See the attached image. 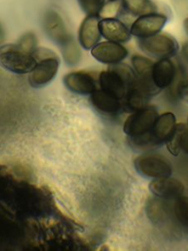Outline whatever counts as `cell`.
Segmentation results:
<instances>
[{
    "instance_id": "ffe728a7",
    "label": "cell",
    "mask_w": 188,
    "mask_h": 251,
    "mask_svg": "<svg viewBox=\"0 0 188 251\" xmlns=\"http://www.w3.org/2000/svg\"><path fill=\"white\" fill-rule=\"evenodd\" d=\"M62 52L66 62L69 64H75L79 59V50L76 44L72 41V38L62 46Z\"/></svg>"
},
{
    "instance_id": "7a4b0ae2",
    "label": "cell",
    "mask_w": 188,
    "mask_h": 251,
    "mask_svg": "<svg viewBox=\"0 0 188 251\" xmlns=\"http://www.w3.org/2000/svg\"><path fill=\"white\" fill-rule=\"evenodd\" d=\"M37 61L30 53L18 48L17 44H7L0 47V65L14 74H29Z\"/></svg>"
},
{
    "instance_id": "4316f807",
    "label": "cell",
    "mask_w": 188,
    "mask_h": 251,
    "mask_svg": "<svg viewBox=\"0 0 188 251\" xmlns=\"http://www.w3.org/2000/svg\"><path fill=\"white\" fill-rule=\"evenodd\" d=\"M187 125H188V118H187Z\"/></svg>"
},
{
    "instance_id": "7402d4cb",
    "label": "cell",
    "mask_w": 188,
    "mask_h": 251,
    "mask_svg": "<svg viewBox=\"0 0 188 251\" xmlns=\"http://www.w3.org/2000/svg\"><path fill=\"white\" fill-rule=\"evenodd\" d=\"M105 0H77L80 8L87 15H99Z\"/></svg>"
},
{
    "instance_id": "8992f818",
    "label": "cell",
    "mask_w": 188,
    "mask_h": 251,
    "mask_svg": "<svg viewBox=\"0 0 188 251\" xmlns=\"http://www.w3.org/2000/svg\"><path fill=\"white\" fill-rule=\"evenodd\" d=\"M167 22L164 14L154 13L137 17L130 26L131 35L137 38H145L159 33Z\"/></svg>"
},
{
    "instance_id": "8fae6325",
    "label": "cell",
    "mask_w": 188,
    "mask_h": 251,
    "mask_svg": "<svg viewBox=\"0 0 188 251\" xmlns=\"http://www.w3.org/2000/svg\"><path fill=\"white\" fill-rule=\"evenodd\" d=\"M100 17L97 15H87L82 21L78 29V41L82 48L91 50L101 39L99 29Z\"/></svg>"
},
{
    "instance_id": "5b68a950",
    "label": "cell",
    "mask_w": 188,
    "mask_h": 251,
    "mask_svg": "<svg viewBox=\"0 0 188 251\" xmlns=\"http://www.w3.org/2000/svg\"><path fill=\"white\" fill-rule=\"evenodd\" d=\"M134 168L142 176L153 179L167 177L172 174L170 162L159 154L138 156L134 160Z\"/></svg>"
},
{
    "instance_id": "484cf974",
    "label": "cell",
    "mask_w": 188,
    "mask_h": 251,
    "mask_svg": "<svg viewBox=\"0 0 188 251\" xmlns=\"http://www.w3.org/2000/svg\"><path fill=\"white\" fill-rule=\"evenodd\" d=\"M184 28L186 30V33L188 34V18L185 19V21H184Z\"/></svg>"
},
{
    "instance_id": "7c38bea8",
    "label": "cell",
    "mask_w": 188,
    "mask_h": 251,
    "mask_svg": "<svg viewBox=\"0 0 188 251\" xmlns=\"http://www.w3.org/2000/svg\"><path fill=\"white\" fill-rule=\"evenodd\" d=\"M64 84L70 91L79 95H88L96 90L94 78L85 72H72L64 76Z\"/></svg>"
},
{
    "instance_id": "2e32d148",
    "label": "cell",
    "mask_w": 188,
    "mask_h": 251,
    "mask_svg": "<svg viewBox=\"0 0 188 251\" xmlns=\"http://www.w3.org/2000/svg\"><path fill=\"white\" fill-rule=\"evenodd\" d=\"M90 100L93 107L105 114H115L121 107L120 99L106 92L103 89H96L90 94Z\"/></svg>"
},
{
    "instance_id": "6da1fadb",
    "label": "cell",
    "mask_w": 188,
    "mask_h": 251,
    "mask_svg": "<svg viewBox=\"0 0 188 251\" xmlns=\"http://www.w3.org/2000/svg\"><path fill=\"white\" fill-rule=\"evenodd\" d=\"M127 66L120 69L103 71L99 75V84L101 89L116 96L118 99L125 98V95L132 85L135 74Z\"/></svg>"
},
{
    "instance_id": "3957f363",
    "label": "cell",
    "mask_w": 188,
    "mask_h": 251,
    "mask_svg": "<svg viewBox=\"0 0 188 251\" xmlns=\"http://www.w3.org/2000/svg\"><path fill=\"white\" fill-rule=\"evenodd\" d=\"M138 45L146 55L159 60L173 57L179 49L178 42L173 36L160 32L149 37L139 38Z\"/></svg>"
},
{
    "instance_id": "277c9868",
    "label": "cell",
    "mask_w": 188,
    "mask_h": 251,
    "mask_svg": "<svg viewBox=\"0 0 188 251\" xmlns=\"http://www.w3.org/2000/svg\"><path fill=\"white\" fill-rule=\"evenodd\" d=\"M159 117L154 107H144L134 111L124 122L123 132L131 139L144 136L152 131L154 124Z\"/></svg>"
},
{
    "instance_id": "ac0fdd59",
    "label": "cell",
    "mask_w": 188,
    "mask_h": 251,
    "mask_svg": "<svg viewBox=\"0 0 188 251\" xmlns=\"http://www.w3.org/2000/svg\"><path fill=\"white\" fill-rule=\"evenodd\" d=\"M121 6L126 13L135 17L158 13L159 9L154 0H121Z\"/></svg>"
},
{
    "instance_id": "603a6c76",
    "label": "cell",
    "mask_w": 188,
    "mask_h": 251,
    "mask_svg": "<svg viewBox=\"0 0 188 251\" xmlns=\"http://www.w3.org/2000/svg\"><path fill=\"white\" fill-rule=\"evenodd\" d=\"M118 4L116 1H111V3L104 4L101 11L99 12L100 18H115L118 11Z\"/></svg>"
},
{
    "instance_id": "ba28073f",
    "label": "cell",
    "mask_w": 188,
    "mask_h": 251,
    "mask_svg": "<svg viewBox=\"0 0 188 251\" xmlns=\"http://www.w3.org/2000/svg\"><path fill=\"white\" fill-rule=\"evenodd\" d=\"M91 55L100 63L117 65L127 57L128 51L121 43L107 40L98 42L91 49Z\"/></svg>"
},
{
    "instance_id": "cb8c5ba5",
    "label": "cell",
    "mask_w": 188,
    "mask_h": 251,
    "mask_svg": "<svg viewBox=\"0 0 188 251\" xmlns=\"http://www.w3.org/2000/svg\"><path fill=\"white\" fill-rule=\"evenodd\" d=\"M179 96L184 102L188 103V83L181 86L179 89Z\"/></svg>"
},
{
    "instance_id": "d4e9b609",
    "label": "cell",
    "mask_w": 188,
    "mask_h": 251,
    "mask_svg": "<svg viewBox=\"0 0 188 251\" xmlns=\"http://www.w3.org/2000/svg\"><path fill=\"white\" fill-rule=\"evenodd\" d=\"M4 39H5V33H4V30H3V28H2V26L0 25V44L3 43Z\"/></svg>"
},
{
    "instance_id": "9a60e30c",
    "label": "cell",
    "mask_w": 188,
    "mask_h": 251,
    "mask_svg": "<svg viewBox=\"0 0 188 251\" xmlns=\"http://www.w3.org/2000/svg\"><path fill=\"white\" fill-rule=\"evenodd\" d=\"M176 126V119L174 114L166 112L159 116L152 128V135L156 143L166 142L172 135Z\"/></svg>"
},
{
    "instance_id": "44dd1931",
    "label": "cell",
    "mask_w": 188,
    "mask_h": 251,
    "mask_svg": "<svg viewBox=\"0 0 188 251\" xmlns=\"http://www.w3.org/2000/svg\"><path fill=\"white\" fill-rule=\"evenodd\" d=\"M17 46L19 49L31 54L36 48V36L33 32H26L20 38Z\"/></svg>"
},
{
    "instance_id": "52a82bcc",
    "label": "cell",
    "mask_w": 188,
    "mask_h": 251,
    "mask_svg": "<svg viewBox=\"0 0 188 251\" xmlns=\"http://www.w3.org/2000/svg\"><path fill=\"white\" fill-rule=\"evenodd\" d=\"M60 61L57 56H51L37 61L29 73L28 82L32 87H42L50 83L57 75Z\"/></svg>"
},
{
    "instance_id": "5bb4252c",
    "label": "cell",
    "mask_w": 188,
    "mask_h": 251,
    "mask_svg": "<svg viewBox=\"0 0 188 251\" xmlns=\"http://www.w3.org/2000/svg\"><path fill=\"white\" fill-rule=\"evenodd\" d=\"M175 68L169 59H160L152 68V78L155 85L160 89L168 87L174 78Z\"/></svg>"
},
{
    "instance_id": "30bf717a",
    "label": "cell",
    "mask_w": 188,
    "mask_h": 251,
    "mask_svg": "<svg viewBox=\"0 0 188 251\" xmlns=\"http://www.w3.org/2000/svg\"><path fill=\"white\" fill-rule=\"evenodd\" d=\"M101 35L109 41L125 43L131 37L130 29L117 18H102L99 21Z\"/></svg>"
},
{
    "instance_id": "9c48e42d",
    "label": "cell",
    "mask_w": 188,
    "mask_h": 251,
    "mask_svg": "<svg viewBox=\"0 0 188 251\" xmlns=\"http://www.w3.org/2000/svg\"><path fill=\"white\" fill-rule=\"evenodd\" d=\"M43 26L48 37L61 46L65 45L71 39L62 17L54 10H48L45 13L43 18Z\"/></svg>"
},
{
    "instance_id": "4fadbf2b",
    "label": "cell",
    "mask_w": 188,
    "mask_h": 251,
    "mask_svg": "<svg viewBox=\"0 0 188 251\" xmlns=\"http://www.w3.org/2000/svg\"><path fill=\"white\" fill-rule=\"evenodd\" d=\"M149 190L160 198H177L184 191L183 183L173 177L155 178L149 183Z\"/></svg>"
},
{
    "instance_id": "83f0119b",
    "label": "cell",
    "mask_w": 188,
    "mask_h": 251,
    "mask_svg": "<svg viewBox=\"0 0 188 251\" xmlns=\"http://www.w3.org/2000/svg\"><path fill=\"white\" fill-rule=\"evenodd\" d=\"M110 1H117V0H110Z\"/></svg>"
},
{
    "instance_id": "e0dca14e",
    "label": "cell",
    "mask_w": 188,
    "mask_h": 251,
    "mask_svg": "<svg viewBox=\"0 0 188 251\" xmlns=\"http://www.w3.org/2000/svg\"><path fill=\"white\" fill-rule=\"evenodd\" d=\"M168 152L177 156L180 151L188 154V125L176 124L172 135L165 142Z\"/></svg>"
},
{
    "instance_id": "d6986e66",
    "label": "cell",
    "mask_w": 188,
    "mask_h": 251,
    "mask_svg": "<svg viewBox=\"0 0 188 251\" xmlns=\"http://www.w3.org/2000/svg\"><path fill=\"white\" fill-rule=\"evenodd\" d=\"M173 210L178 223L188 227V197L178 196L175 200Z\"/></svg>"
}]
</instances>
